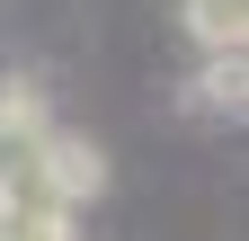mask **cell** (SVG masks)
Here are the masks:
<instances>
[{"mask_svg":"<svg viewBox=\"0 0 249 241\" xmlns=\"http://www.w3.org/2000/svg\"><path fill=\"white\" fill-rule=\"evenodd\" d=\"M187 99H196L205 116H240V99H249V63H240V54H205V72L187 80Z\"/></svg>","mask_w":249,"mask_h":241,"instance_id":"obj_3","label":"cell"},{"mask_svg":"<svg viewBox=\"0 0 249 241\" xmlns=\"http://www.w3.org/2000/svg\"><path fill=\"white\" fill-rule=\"evenodd\" d=\"M187 9V36H196L205 54H240L249 36V0H178Z\"/></svg>","mask_w":249,"mask_h":241,"instance_id":"obj_2","label":"cell"},{"mask_svg":"<svg viewBox=\"0 0 249 241\" xmlns=\"http://www.w3.org/2000/svg\"><path fill=\"white\" fill-rule=\"evenodd\" d=\"M36 170H45V188H53L62 205H89V197L107 188V152H98L89 134H62V125L36 134Z\"/></svg>","mask_w":249,"mask_h":241,"instance_id":"obj_1","label":"cell"}]
</instances>
